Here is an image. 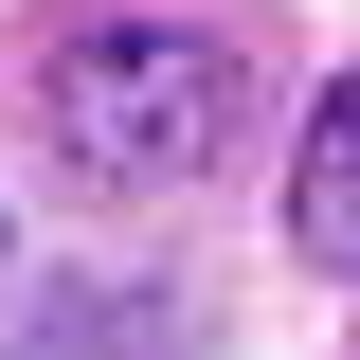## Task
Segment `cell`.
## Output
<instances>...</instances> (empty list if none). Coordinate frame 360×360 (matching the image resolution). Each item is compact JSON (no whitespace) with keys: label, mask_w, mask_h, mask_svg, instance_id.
<instances>
[{"label":"cell","mask_w":360,"mask_h":360,"mask_svg":"<svg viewBox=\"0 0 360 360\" xmlns=\"http://www.w3.org/2000/svg\"><path fill=\"white\" fill-rule=\"evenodd\" d=\"M37 127H54V162H72V180L144 198V180H198L234 127H252V72H234L198 18H90V37H54Z\"/></svg>","instance_id":"1"},{"label":"cell","mask_w":360,"mask_h":360,"mask_svg":"<svg viewBox=\"0 0 360 360\" xmlns=\"http://www.w3.org/2000/svg\"><path fill=\"white\" fill-rule=\"evenodd\" d=\"M288 217H307V252L360 288V72L324 90V127H307V180H288Z\"/></svg>","instance_id":"2"}]
</instances>
